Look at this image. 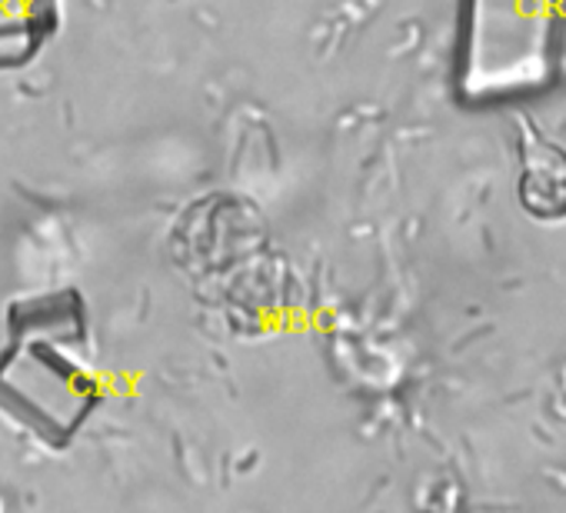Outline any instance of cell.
Wrapping results in <instances>:
<instances>
[{"mask_svg":"<svg viewBox=\"0 0 566 513\" xmlns=\"http://www.w3.org/2000/svg\"><path fill=\"white\" fill-rule=\"evenodd\" d=\"M520 190H523L526 207L536 197H546V190H553L556 217L566 213V154H559L556 147H536V150H530L526 154V167H523Z\"/></svg>","mask_w":566,"mask_h":513,"instance_id":"obj_3","label":"cell"},{"mask_svg":"<svg viewBox=\"0 0 566 513\" xmlns=\"http://www.w3.org/2000/svg\"><path fill=\"white\" fill-rule=\"evenodd\" d=\"M556 0H470L463 34V87L510 94L546 61Z\"/></svg>","mask_w":566,"mask_h":513,"instance_id":"obj_1","label":"cell"},{"mask_svg":"<svg viewBox=\"0 0 566 513\" xmlns=\"http://www.w3.org/2000/svg\"><path fill=\"white\" fill-rule=\"evenodd\" d=\"M54 28V0H0V67L24 64Z\"/></svg>","mask_w":566,"mask_h":513,"instance_id":"obj_2","label":"cell"}]
</instances>
